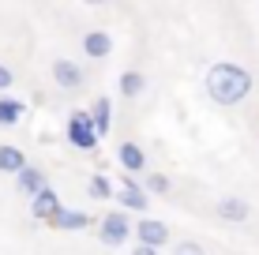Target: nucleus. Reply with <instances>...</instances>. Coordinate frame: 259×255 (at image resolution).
I'll return each mask as SVG.
<instances>
[{
  "mask_svg": "<svg viewBox=\"0 0 259 255\" xmlns=\"http://www.w3.org/2000/svg\"><path fill=\"white\" fill-rule=\"evenodd\" d=\"M117 162L124 165V173H143L147 169V154L139 143H120L117 146Z\"/></svg>",
  "mask_w": 259,
  "mask_h": 255,
  "instance_id": "nucleus-12",
  "label": "nucleus"
},
{
  "mask_svg": "<svg viewBox=\"0 0 259 255\" xmlns=\"http://www.w3.org/2000/svg\"><path fill=\"white\" fill-rule=\"evenodd\" d=\"M91 120H94L98 135H105V131L113 128V105H109V98H98V101L91 105Z\"/></svg>",
  "mask_w": 259,
  "mask_h": 255,
  "instance_id": "nucleus-14",
  "label": "nucleus"
},
{
  "mask_svg": "<svg viewBox=\"0 0 259 255\" xmlns=\"http://www.w3.org/2000/svg\"><path fill=\"white\" fill-rule=\"evenodd\" d=\"M23 120V101L15 98H0V128H12Z\"/></svg>",
  "mask_w": 259,
  "mask_h": 255,
  "instance_id": "nucleus-15",
  "label": "nucleus"
},
{
  "mask_svg": "<svg viewBox=\"0 0 259 255\" xmlns=\"http://www.w3.org/2000/svg\"><path fill=\"white\" fill-rule=\"evenodd\" d=\"M26 165V154L19 150V146H12V143H4L0 146V173H8V177H15Z\"/></svg>",
  "mask_w": 259,
  "mask_h": 255,
  "instance_id": "nucleus-13",
  "label": "nucleus"
},
{
  "mask_svg": "<svg viewBox=\"0 0 259 255\" xmlns=\"http://www.w3.org/2000/svg\"><path fill=\"white\" fill-rule=\"evenodd\" d=\"M132 233H136L139 244H150V248H158V251L169 244V225L158 222V218H139V222L132 225Z\"/></svg>",
  "mask_w": 259,
  "mask_h": 255,
  "instance_id": "nucleus-5",
  "label": "nucleus"
},
{
  "mask_svg": "<svg viewBox=\"0 0 259 255\" xmlns=\"http://www.w3.org/2000/svg\"><path fill=\"white\" fill-rule=\"evenodd\" d=\"M46 184H49V180H46V173H41L38 165H30V162H26L23 169L15 173V188H19L23 195H34V191H41Z\"/></svg>",
  "mask_w": 259,
  "mask_h": 255,
  "instance_id": "nucleus-11",
  "label": "nucleus"
},
{
  "mask_svg": "<svg viewBox=\"0 0 259 255\" xmlns=\"http://www.w3.org/2000/svg\"><path fill=\"white\" fill-rule=\"evenodd\" d=\"M12 83H15L12 68H8V64H0V90H12Z\"/></svg>",
  "mask_w": 259,
  "mask_h": 255,
  "instance_id": "nucleus-20",
  "label": "nucleus"
},
{
  "mask_svg": "<svg viewBox=\"0 0 259 255\" xmlns=\"http://www.w3.org/2000/svg\"><path fill=\"white\" fill-rule=\"evenodd\" d=\"M218 218L222 222H233V225H240V222H248L252 218V207L244 203V199H237V195H226V199H218Z\"/></svg>",
  "mask_w": 259,
  "mask_h": 255,
  "instance_id": "nucleus-9",
  "label": "nucleus"
},
{
  "mask_svg": "<svg viewBox=\"0 0 259 255\" xmlns=\"http://www.w3.org/2000/svg\"><path fill=\"white\" fill-rule=\"evenodd\" d=\"M49 225L60 229V233H83L87 225H91V214H83V210H75V207H60L57 214L49 218Z\"/></svg>",
  "mask_w": 259,
  "mask_h": 255,
  "instance_id": "nucleus-7",
  "label": "nucleus"
},
{
  "mask_svg": "<svg viewBox=\"0 0 259 255\" xmlns=\"http://www.w3.org/2000/svg\"><path fill=\"white\" fill-rule=\"evenodd\" d=\"M207 94L214 105H226L233 109L252 94V72L244 64H229V60H218V64L207 68Z\"/></svg>",
  "mask_w": 259,
  "mask_h": 255,
  "instance_id": "nucleus-1",
  "label": "nucleus"
},
{
  "mask_svg": "<svg viewBox=\"0 0 259 255\" xmlns=\"http://www.w3.org/2000/svg\"><path fill=\"white\" fill-rule=\"evenodd\" d=\"M68 143L75 146V150H98L102 135H98V128L91 120V109H75L68 117Z\"/></svg>",
  "mask_w": 259,
  "mask_h": 255,
  "instance_id": "nucleus-3",
  "label": "nucleus"
},
{
  "mask_svg": "<svg viewBox=\"0 0 259 255\" xmlns=\"http://www.w3.org/2000/svg\"><path fill=\"white\" fill-rule=\"evenodd\" d=\"M143 90H147L143 72H124V75H120V94H124V98H139Z\"/></svg>",
  "mask_w": 259,
  "mask_h": 255,
  "instance_id": "nucleus-16",
  "label": "nucleus"
},
{
  "mask_svg": "<svg viewBox=\"0 0 259 255\" xmlns=\"http://www.w3.org/2000/svg\"><path fill=\"white\" fill-rule=\"evenodd\" d=\"M113 203H117L120 210H128V214H147V207H150V191L143 188V184H136V173H128V177H120V180H117Z\"/></svg>",
  "mask_w": 259,
  "mask_h": 255,
  "instance_id": "nucleus-2",
  "label": "nucleus"
},
{
  "mask_svg": "<svg viewBox=\"0 0 259 255\" xmlns=\"http://www.w3.org/2000/svg\"><path fill=\"white\" fill-rule=\"evenodd\" d=\"M173 255H207V251H203V244H195V240H181V244H173Z\"/></svg>",
  "mask_w": 259,
  "mask_h": 255,
  "instance_id": "nucleus-19",
  "label": "nucleus"
},
{
  "mask_svg": "<svg viewBox=\"0 0 259 255\" xmlns=\"http://www.w3.org/2000/svg\"><path fill=\"white\" fill-rule=\"evenodd\" d=\"M57 210H60V195L49 188V184H46L41 191H34V195H30V214L38 218V222H49Z\"/></svg>",
  "mask_w": 259,
  "mask_h": 255,
  "instance_id": "nucleus-8",
  "label": "nucleus"
},
{
  "mask_svg": "<svg viewBox=\"0 0 259 255\" xmlns=\"http://www.w3.org/2000/svg\"><path fill=\"white\" fill-rule=\"evenodd\" d=\"M143 188H147L150 195H169V177L165 173H147V177H143Z\"/></svg>",
  "mask_w": 259,
  "mask_h": 255,
  "instance_id": "nucleus-18",
  "label": "nucleus"
},
{
  "mask_svg": "<svg viewBox=\"0 0 259 255\" xmlns=\"http://www.w3.org/2000/svg\"><path fill=\"white\" fill-rule=\"evenodd\" d=\"M128 236H132L128 210H113V214H105L102 222H98V240H102L105 248H120Z\"/></svg>",
  "mask_w": 259,
  "mask_h": 255,
  "instance_id": "nucleus-4",
  "label": "nucleus"
},
{
  "mask_svg": "<svg viewBox=\"0 0 259 255\" xmlns=\"http://www.w3.org/2000/svg\"><path fill=\"white\" fill-rule=\"evenodd\" d=\"M132 255H158V248H150V244H136Z\"/></svg>",
  "mask_w": 259,
  "mask_h": 255,
  "instance_id": "nucleus-21",
  "label": "nucleus"
},
{
  "mask_svg": "<svg viewBox=\"0 0 259 255\" xmlns=\"http://www.w3.org/2000/svg\"><path fill=\"white\" fill-rule=\"evenodd\" d=\"M83 4H91V8H102V4H105V0H83Z\"/></svg>",
  "mask_w": 259,
  "mask_h": 255,
  "instance_id": "nucleus-22",
  "label": "nucleus"
},
{
  "mask_svg": "<svg viewBox=\"0 0 259 255\" xmlns=\"http://www.w3.org/2000/svg\"><path fill=\"white\" fill-rule=\"evenodd\" d=\"M83 53L91 60H105L113 53V34H105V30H91V34H83Z\"/></svg>",
  "mask_w": 259,
  "mask_h": 255,
  "instance_id": "nucleus-10",
  "label": "nucleus"
},
{
  "mask_svg": "<svg viewBox=\"0 0 259 255\" xmlns=\"http://www.w3.org/2000/svg\"><path fill=\"white\" fill-rule=\"evenodd\" d=\"M113 191H117V188H113V180L105 177V173H94V177H91V195L94 199L105 203V199H113Z\"/></svg>",
  "mask_w": 259,
  "mask_h": 255,
  "instance_id": "nucleus-17",
  "label": "nucleus"
},
{
  "mask_svg": "<svg viewBox=\"0 0 259 255\" xmlns=\"http://www.w3.org/2000/svg\"><path fill=\"white\" fill-rule=\"evenodd\" d=\"M53 83L60 90H79L83 86V64H75V60H53Z\"/></svg>",
  "mask_w": 259,
  "mask_h": 255,
  "instance_id": "nucleus-6",
  "label": "nucleus"
}]
</instances>
